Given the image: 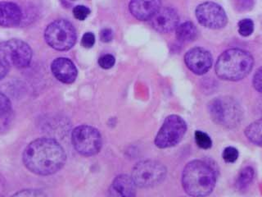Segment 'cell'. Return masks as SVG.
I'll use <instances>...</instances> for the list:
<instances>
[{
  "mask_svg": "<svg viewBox=\"0 0 262 197\" xmlns=\"http://www.w3.org/2000/svg\"><path fill=\"white\" fill-rule=\"evenodd\" d=\"M66 160L63 148L52 138L35 140L23 152L25 166L40 176H49L58 172L64 166Z\"/></svg>",
  "mask_w": 262,
  "mask_h": 197,
  "instance_id": "1",
  "label": "cell"
},
{
  "mask_svg": "<svg viewBox=\"0 0 262 197\" xmlns=\"http://www.w3.org/2000/svg\"><path fill=\"white\" fill-rule=\"evenodd\" d=\"M182 184L188 195L207 196L215 188V172L203 161L193 160L188 163L183 171Z\"/></svg>",
  "mask_w": 262,
  "mask_h": 197,
  "instance_id": "2",
  "label": "cell"
},
{
  "mask_svg": "<svg viewBox=\"0 0 262 197\" xmlns=\"http://www.w3.org/2000/svg\"><path fill=\"white\" fill-rule=\"evenodd\" d=\"M254 65L251 53L241 49L224 52L217 60L215 72L222 80L237 82L248 76Z\"/></svg>",
  "mask_w": 262,
  "mask_h": 197,
  "instance_id": "3",
  "label": "cell"
},
{
  "mask_svg": "<svg viewBox=\"0 0 262 197\" xmlns=\"http://www.w3.org/2000/svg\"><path fill=\"white\" fill-rule=\"evenodd\" d=\"M209 112L217 124L227 128L237 127L243 119L241 106L231 97H219L213 100L209 105Z\"/></svg>",
  "mask_w": 262,
  "mask_h": 197,
  "instance_id": "4",
  "label": "cell"
},
{
  "mask_svg": "<svg viewBox=\"0 0 262 197\" xmlns=\"http://www.w3.org/2000/svg\"><path fill=\"white\" fill-rule=\"evenodd\" d=\"M45 38L48 45L53 49L58 51L69 50L76 44V29L68 21L56 20L48 26Z\"/></svg>",
  "mask_w": 262,
  "mask_h": 197,
  "instance_id": "5",
  "label": "cell"
},
{
  "mask_svg": "<svg viewBox=\"0 0 262 197\" xmlns=\"http://www.w3.org/2000/svg\"><path fill=\"white\" fill-rule=\"evenodd\" d=\"M32 60L30 45L20 40L12 39L0 42V61L8 67L27 68Z\"/></svg>",
  "mask_w": 262,
  "mask_h": 197,
  "instance_id": "6",
  "label": "cell"
},
{
  "mask_svg": "<svg viewBox=\"0 0 262 197\" xmlns=\"http://www.w3.org/2000/svg\"><path fill=\"white\" fill-rule=\"evenodd\" d=\"M166 175V168L156 160H143L138 163L132 172V179L136 187L148 188L162 183Z\"/></svg>",
  "mask_w": 262,
  "mask_h": 197,
  "instance_id": "7",
  "label": "cell"
},
{
  "mask_svg": "<svg viewBox=\"0 0 262 197\" xmlns=\"http://www.w3.org/2000/svg\"><path fill=\"white\" fill-rule=\"evenodd\" d=\"M186 131L187 124L182 117L174 114L168 116L156 135V146L160 149L173 147L182 141Z\"/></svg>",
  "mask_w": 262,
  "mask_h": 197,
  "instance_id": "8",
  "label": "cell"
},
{
  "mask_svg": "<svg viewBox=\"0 0 262 197\" xmlns=\"http://www.w3.org/2000/svg\"><path fill=\"white\" fill-rule=\"evenodd\" d=\"M72 142L79 154L92 156L98 154L102 148V136L99 131L88 125L79 126L72 131Z\"/></svg>",
  "mask_w": 262,
  "mask_h": 197,
  "instance_id": "9",
  "label": "cell"
},
{
  "mask_svg": "<svg viewBox=\"0 0 262 197\" xmlns=\"http://www.w3.org/2000/svg\"><path fill=\"white\" fill-rule=\"evenodd\" d=\"M196 17L201 25L210 29H221L227 24L228 18L222 7L213 2L200 4L196 8Z\"/></svg>",
  "mask_w": 262,
  "mask_h": 197,
  "instance_id": "10",
  "label": "cell"
},
{
  "mask_svg": "<svg viewBox=\"0 0 262 197\" xmlns=\"http://www.w3.org/2000/svg\"><path fill=\"white\" fill-rule=\"evenodd\" d=\"M184 61L188 69L196 75L207 73L212 65L211 53L203 48H193L187 52Z\"/></svg>",
  "mask_w": 262,
  "mask_h": 197,
  "instance_id": "11",
  "label": "cell"
},
{
  "mask_svg": "<svg viewBox=\"0 0 262 197\" xmlns=\"http://www.w3.org/2000/svg\"><path fill=\"white\" fill-rule=\"evenodd\" d=\"M179 15L172 8H161L151 19V27L160 33L174 31L178 27Z\"/></svg>",
  "mask_w": 262,
  "mask_h": 197,
  "instance_id": "12",
  "label": "cell"
},
{
  "mask_svg": "<svg viewBox=\"0 0 262 197\" xmlns=\"http://www.w3.org/2000/svg\"><path fill=\"white\" fill-rule=\"evenodd\" d=\"M52 72L59 82L71 84L77 77V69L72 61L67 57H58L52 63Z\"/></svg>",
  "mask_w": 262,
  "mask_h": 197,
  "instance_id": "13",
  "label": "cell"
},
{
  "mask_svg": "<svg viewBox=\"0 0 262 197\" xmlns=\"http://www.w3.org/2000/svg\"><path fill=\"white\" fill-rule=\"evenodd\" d=\"M161 9V0H131L129 11L135 18L151 20Z\"/></svg>",
  "mask_w": 262,
  "mask_h": 197,
  "instance_id": "14",
  "label": "cell"
},
{
  "mask_svg": "<svg viewBox=\"0 0 262 197\" xmlns=\"http://www.w3.org/2000/svg\"><path fill=\"white\" fill-rule=\"evenodd\" d=\"M136 186L131 176L126 174L117 176L108 190L107 197H135Z\"/></svg>",
  "mask_w": 262,
  "mask_h": 197,
  "instance_id": "15",
  "label": "cell"
},
{
  "mask_svg": "<svg viewBox=\"0 0 262 197\" xmlns=\"http://www.w3.org/2000/svg\"><path fill=\"white\" fill-rule=\"evenodd\" d=\"M21 10L17 4L0 2V27H14L21 21Z\"/></svg>",
  "mask_w": 262,
  "mask_h": 197,
  "instance_id": "16",
  "label": "cell"
},
{
  "mask_svg": "<svg viewBox=\"0 0 262 197\" xmlns=\"http://www.w3.org/2000/svg\"><path fill=\"white\" fill-rule=\"evenodd\" d=\"M196 27L191 22H185L176 27V37L181 42H190L196 36Z\"/></svg>",
  "mask_w": 262,
  "mask_h": 197,
  "instance_id": "17",
  "label": "cell"
},
{
  "mask_svg": "<svg viewBox=\"0 0 262 197\" xmlns=\"http://www.w3.org/2000/svg\"><path fill=\"white\" fill-rule=\"evenodd\" d=\"M245 135L252 143L262 146V117L251 123L246 128Z\"/></svg>",
  "mask_w": 262,
  "mask_h": 197,
  "instance_id": "18",
  "label": "cell"
},
{
  "mask_svg": "<svg viewBox=\"0 0 262 197\" xmlns=\"http://www.w3.org/2000/svg\"><path fill=\"white\" fill-rule=\"evenodd\" d=\"M254 178V170L252 167H246L240 171L237 176L236 185L239 190H245L251 184Z\"/></svg>",
  "mask_w": 262,
  "mask_h": 197,
  "instance_id": "19",
  "label": "cell"
},
{
  "mask_svg": "<svg viewBox=\"0 0 262 197\" xmlns=\"http://www.w3.org/2000/svg\"><path fill=\"white\" fill-rule=\"evenodd\" d=\"M195 142L199 147L204 150L210 149L212 146L211 137L202 131H196L195 132Z\"/></svg>",
  "mask_w": 262,
  "mask_h": 197,
  "instance_id": "20",
  "label": "cell"
},
{
  "mask_svg": "<svg viewBox=\"0 0 262 197\" xmlns=\"http://www.w3.org/2000/svg\"><path fill=\"white\" fill-rule=\"evenodd\" d=\"M253 31L254 23L251 19H243L238 23V33L243 36H249Z\"/></svg>",
  "mask_w": 262,
  "mask_h": 197,
  "instance_id": "21",
  "label": "cell"
},
{
  "mask_svg": "<svg viewBox=\"0 0 262 197\" xmlns=\"http://www.w3.org/2000/svg\"><path fill=\"white\" fill-rule=\"evenodd\" d=\"M233 5L237 12H248L253 8L255 0H233Z\"/></svg>",
  "mask_w": 262,
  "mask_h": 197,
  "instance_id": "22",
  "label": "cell"
},
{
  "mask_svg": "<svg viewBox=\"0 0 262 197\" xmlns=\"http://www.w3.org/2000/svg\"><path fill=\"white\" fill-rule=\"evenodd\" d=\"M222 156H223L225 162L234 163L238 158V151L236 148L229 146V147L225 148Z\"/></svg>",
  "mask_w": 262,
  "mask_h": 197,
  "instance_id": "23",
  "label": "cell"
},
{
  "mask_svg": "<svg viewBox=\"0 0 262 197\" xmlns=\"http://www.w3.org/2000/svg\"><path fill=\"white\" fill-rule=\"evenodd\" d=\"M90 14V9L83 5H78L73 9V15L77 20L84 21Z\"/></svg>",
  "mask_w": 262,
  "mask_h": 197,
  "instance_id": "24",
  "label": "cell"
},
{
  "mask_svg": "<svg viewBox=\"0 0 262 197\" xmlns=\"http://www.w3.org/2000/svg\"><path fill=\"white\" fill-rule=\"evenodd\" d=\"M115 63L116 60L112 54H105L98 60V64L103 69H110L115 65Z\"/></svg>",
  "mask_w": 262,
  "mask_h": 197,
  "instance_id": "25",
  "label": "cell"
},
{
  "mask_svg": "<svg viewBox=\"0 0 262 197\" xmlns=\"http://www.w3.org/2000/svg\"><path fill=\"white\" fill-rule=\"evenodd\" d=\"M12 197H46V195L39 190H24L16 193Z\"/></svg>",
  "mask_w": 262,
  "mask_h": 197,
  "instance_id": "26",
  "label": "cell"
},
{
  "mask_svg": "<svg viewBox=\"0 0 262 197\" xmlns=\"http://www.w3.org/2000/svg\"><path fill=\"white\" fill-rule=\"evenodd\" d=\"M11 109V102L8 97L0 91V115L8 113Z\"/></svg>",
  "mask_w": 262,
  "mask_h": 197,
  "instance_id": "27",
  "label": "cell"
},
{
  "mask_svg": "<svg viewBox=\"0 0 262 197\" xmlns=\"http://www.w3.org/2000/svg\"><path fill=\"white\" fill-rule=\"evenodd\" d=\"M94 43H95V36L93 33H85L82 37L81 45H83V47L90 49L94 46Z\"/></svg>",
  "mask_w": 262,
  "mask_h": 197,
  "instance_id": "28",
  "label": "cell"
},
{
  "mask_svg": "<svg viewBox=\"0 0 262 197\" xmlns=\"http://www.w3.org/2000/svg\"><path fill=\"white\" fill-rule=\"evenodd\" d=\"M252 84L254 88L256 89L258 92L262 93V67L259 68L254 75Z\"/></svg>",
  "mask_w": 262,
  "mask_h": 197,
  "instance_id": "29",
  "label": "cell"
},
{
  "mask_svg": "<svg viewBox=\"0 0 262 197\" xmlns=\"http://www.w3.org/2000/svg\"><path fill=\"white\" fill-rule=\"evenodd\" d=\"M11 120H12V110L0 115V131H4L8 125H10Z\"/></svg>",
  "mask_w": 262,
  "mask_h": 197,
  "instance_id": "30",
  "label": "cell"
},
{
  "mask_svg": "<svg viewBox=\"0 0 262 197\" xmlns=\"http://www.w3.org/2000/svg\"><path fill=\"white\" fill-rule=\"evenodd\" d=\"M100 39L102 42H110L113 39V32L110 29H103L101 31Z\"/></svg>",
  "mask_w": 262,
  "mask_h": 197,
  "instance_id": "31",
  "label": "cell"
},
{
  "mask_svg": "<svg viewBox=\"0 0 262 197\" xmlns=\"http://www.w3.org/2000/svg\"><path fill=\"white\" fill-rule=\"evenodd\" d=\"M10 67H8L7 64L0 61V81L2 80L3 78L5 77L7 74H8V70Z\"/></svg>",
  "mask_w": 262,
  "mask_h": 197,
  "instance_id": "32",
  "label": "cell"
},
{
  "mask_svg": "<svg viewBox=\"0 0 262 197\" xmlns=\"http://www.w3.org/2000/svg\"><path fill=\"white\" fill-rule=\"evenodd\" d=\"M0 197H3L2 195H0Z\"/></svg>",
  "mask_w": 262,
  "mask_h": 197,
  "instance_id": "33",
  "label": "cell"
}]
</instances>
